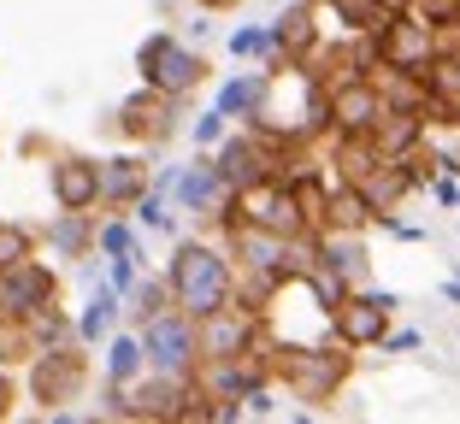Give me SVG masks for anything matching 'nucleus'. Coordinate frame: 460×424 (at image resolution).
Masks as SVG:
<instances>
[{"label": "nucleus", "mask_w": 460, "mask_h": 424, "mask_svg": "<svg viewBox=\"0 0 460 424\" xmlns=\"http://www.w3.org/2000/svg\"><path fill=\"white\" fill-rule=\"evenodd\" d=\"M407 6H413V0H384V13H407Z\"/></svg>", "instance_id": "27"}, {"label": "nucleus", "mask_w": 460, "mask_h": 424, "mask_svg": "<svg viewBox=\"0 0 460 424\" xmlns=\"http://www.w3.org/2000/svg\"><path fill=\"white\" fill-rule=\"evenodd\" d=\"M142 354H148V371H160V377H190V371H201V336H195V318L177 313V307L154 313L148 324H142Z\"/></svg>", "instance_id": "5"}, {"label": "nucleus", "mask_w": 460, "mask_h": 424, "mask_svg": "<svg viewBox=\"0 0 460 424\" xmlns=\"http://www.w3.org/2000/svg\"><path fill=\"white\" fill-rule=\"evenodd\" d=\"M13 395H18V389H13V377H6V371H0V419H6V412H13Z\"/></svg>", "instance_id": "25"}, {"label": "nucleus", "mask_w": 460, "mask_h": 424, "mask_svg": "<svg viewBox=\"0 0 460 424\" xmlns=\"http://www.w3.org/2000/svg\"><path fill=\"white\" fill-rule=\"evenodd\" d=\"M372 224H378V212H372V201L360 195V183H337L331 177V189H325V230L366 236Z\"/></svg>", "instance_id": "13"}, {"label": "nucleus", "mask_w": 460, "mask_h": 424, "mask_svg": "<svg viewBox=\"0 0 460 424\" xmlns=\"http://www.w3.org/2000/svg\"><path fill=\"white\" fill-rule=\"evenodd\" d=\"M266 95H271V71H254V77H236V82H225V95H218V112L225 118H260L266 112Z\"/></svg>", "instance_id": "16"}, {"label": "nucleus", "mask_w": 460, "mask_h": 424, "mask_svg": "<svg viewBox=\"0 0 460 424\" xmlns=\"http://www.w3.org/2000/svg\"><path fill=\"white\" fill-rule=\"evenodd\" d=\"M218 136H225V112H218V107H213V112H207V118H201V124H195V142H201V148H213V142H218Z\"/></svg>", "instance_id": "24"}, {"label": "nucleus", "mask_w": 460, "mask_h": 424, "mask_svg": "<svg viewBox=\"0 0 460 424\" xmlns=\"http://www.w3.org/2000/svg\"><path fill=\"white\" fill-rule=\"evenodd\" d=\"M266 366H271V384H284L296 401H337L342 384L354 377V348H342L337 336L319 348H289V342L278 348L271 342Z\"/></svg>", "instance_id": "2"}, {"label": "nucleus", "mask_w": 460, "mask_h": 424, "mask_svg": "<svg viewBox=\"0 0 460 424\" xmlns=\"http://www.w3.org/2000/svg\"><path fill=\"white\" fill-rule=\"evenodd\" d=\"M331 13H337V24L349 30V36H366V30L384 24V0H325Z\"/></svg>", "instance_id": "19"}, {"label": "nucleus", "mask_w": 460, "mask_h": 424, "mask_svg": "<svg viewBox=\"0 0 460 424\" xmlns=\"http://www.w3.org/2000/svg\"><path fill=\"white\" fill-rule=\"evenodd\" d=\"M54 201H59V212H89V206H101V165L83 160V153L54 160Z\"/></svg>", "instance_id": "10"}, {"label": "nucleus", "mask_w": 460, "mask_h": 424, "mask_svg": "<svg viewBox=\"0 0 460 424\" xmlns=\"http://www.w3.org/2000/svg\"><path fill=\"white\" fill-rule=\"evenodd\" d=\"M165 283H172V307H177V313L207 318V313H218V307L236 295V260L218 254L213 242H183L172 254Z\"/></svg>", "instance_id": "1"}, {"label": "nucleus", "mask_w": 460, "mask_h": 424, "mask_svg": "<svg viewBox=\"0 0 460 424\" xmlns=\"http://www.w3.org/2000/svg\"><path fill=\"white\" fill-rule=\"evenodd\" d=\"M425 82H431V107L437 100H460V48H448L431 59V71H425Z\"/></svg>", "instance_id": "18"}, {"label": "nucleus", "mask_w": 460, "mask_h": 424, "mask_svg": "<svg viewBox=\"0 0 460 424\" xmlns=\"http://www.w3.org/2000/svg\"><path fill=\"white\" fill-rule=\"evenodd\" d=\"M77 384H83V354H71V348H41L36 354V377H30L36 401H71Z\"/></svg>", "instance_id": "11"}, {"label": "nucleus", "mask_w": 460, "mask_h": 424, "mask_svg": "<svg viewBox=\"0 0 460 424\" xmlns=\"http://www.w3.org/2000/svg\"><path fill=\"white\" fill-rule=\"evenodd\" d=\"M395 295H384V289H349L337 307H331V336H337L342 348H354V354H372V348H384V336H390L395 324Z\"/></svg>", "instance_id": "4"}, {"label": "nucleus", "mask_w": 460, "mask_h": 424, "mask_svg": "<svg viewBox=\"0 0 460 424\" xmlns=\"http://www.w3.org/2000/svg\"><path fill=\"white\" fill-rule=\"evenodd\" d=\"M136 65H142V82H148V89H160V95H172V100H183L190 89L207 82V59L195 54V48H183L177 36H165V30L142 41Z\"/></svg>", "instance_id": "6"}, {"label": "nucleus", "mask_w": 460, "mask_h": 424, "mask_svg": "<svg viewBox=\"0 0 460 424\" xmlns=\"http://www.w3.org/2000/svg\"><path fill=\"white\" fill-rule=\"evenodd\" d=\"M378 112H384V95L372 77L325 82V136H372Z\"/></svg>", "instance_id": "7"}, {"label": "nucleus", "mask_w": 460, "mask_h": 424, "mask_svg": "<svg viewBox=\"0 0 460 424\" xmlns=\"http://www.w3.org/2000/svg\"><path fill=\"white\" fill-rule=\"evenodd\" d=\"M207 13H230V6H243V0H201Z\"/></svg>", "instance_id": "26"}, {"label": "nucleus", "mask_w": 460, "mask_h": 424, "mask_svg": "<svg viewBox=\"0 0 460 424\" xmlns=\"http://www.w3.org/2000/svg\"><path fill=\"white\" fill-rule=\"evenodd\" d=\"M124 136L136 142H165L172 136V95H160V89H142L136 100H124Z\"/></svg>", "instance_id": "14"}, {"label": "nucleus", "mask_w": 460, "mask_h": 424, "mask_svg": "<svg viewBox=\"0 0 460 424\" xmlns=\"http://www.w3.org/2000/svg\"><path fill=\"white\" fill-rule=\"evenodd\" d=\"M425 130H431V112L384 107L378 124H372V148H378V160H407V153L425 148Z\"/></svg>", "instance_id": "9"}, {"label": "nucleus", "mask_w": 460, "mask_h": 424, "mask_svg": "<svg viewBox=\"0 0 460 424\" xmlns=\"http://www.w3.org/2000/svg\"><path fill=\"white\" fill-rule=\"evenodd\" d=\"M112 318H119V295H95V307H89V313H83V324H77V336L83 342H101V336H107L112 330Z\"/></svg>", "instance_id": "21"}, {"label": "nucleus", "mask_w": 460, "mask_h": 424, "mask_svg": "<svg viewBox=\"0 0 460 424\" xmlns=\"http://www.w3.org/2000/svg\"><path fill=\"white\" fill-rule=\"evenodd\" d=\"M443 30L437 24H425L413 6L407 13H384V24L378 30H366V48H372V59L378 65H395V71H431V59L443 54Z\"/></svg>", "instance_id": "3"}, {"label": "nucleus", "mask_w": 460, "mask_h": 424, "mask_svg": "<svg viewBox=\"0 0 460 424\" xmlns=\"http://www.w3.org/2000/svg\"><path fill=\"white\" fill-rule=\"evenodd\" d=\"M142 195H148V165L136 160V153L101 165V201L107 206H136Z\"/></svg>", "instance_id": "15"}, {"label": "nucleus", "mask_w": 460, "mask_h": 424, "mask_svg": "<svg viewBox=\"0 0 460 424\" xmlns=\"http://www.w3.org/2000/svg\"><path fill=\"white\" fill-rule=\"evenodd\" d=\"M95 242L107 247V254H136V247H130V230H124V224H101Z\"/></svg>", "instance_id": "23"}, {"label": "nucleus", "mask_w": 460, "mask_h": 424, "mask_svg": "<svg viewBox=\"0 0 460 424\" xmlns=\"http://www.w3.org/2000/svg\"><path fill=\"white\" fill-rule=\"evenodd\" d=\"M142 371H148V354H142V336H119V342H112V354H107V377L124 389V384H136Z\"/></svg>", "instance_id": "17"}, {"label": "nucleus", "mask_w": 460, "mask_h": 424, "mask_svg": "<svg viewBox=\"0 0 460 424\" xmlns=\"http://www.w3.org/2000/svg\"><path fill=\"white\" fill-rule=\"evenodd\" d=\"M54 295H59V277L48 272V265L30 254V260H18L13 272H0V313L6 318H36V313H48L54 307Z\"/></svg>", "instance_id": "8"}, {"label": "nucleus", "mask_w": 460, "mask_h": 424, "mask_svg": "<svg viewBox=\"0 0 460 424\" xmlns=\"http://www.w3.org/2000/svg\"><path fill=\"white\" fill-rule=\"evenodd\" d=\"M271 41H278V59H307L313 48H319V0H296V6H289L284 18H278V24H271Z\"/></svg>", "instance_id": "12"}, {"label": "nucleus", "mask_w": 460, "mask_h": 424, "mask_svg": "<svg viewBox=\"0 0 460 424\" xmlns=\"http://www.w3.org/2000/svg\"><path fill=\"white\" fill-rule=\"evenodd\" d=\"M36 254V236L24 230V224H13V219H0V272H13L18 260H30Z\"/></svg>", "instance_id": "20"}, {"label": "nucleus", "mask_w": 460, "mask_h": 424, "mask_svg": "<svg viewBox=\"0 0 460 424\" xmlns=\"http://www.w3.org/2000/svg\"><path fill=\"white\" fill-rule=\"evenodd\" d=\"M165 307H172V283H142L136 289V318H142V324H148L154 313H165Z\"/></svg>", "instance_id": "22"}]
</instances>
